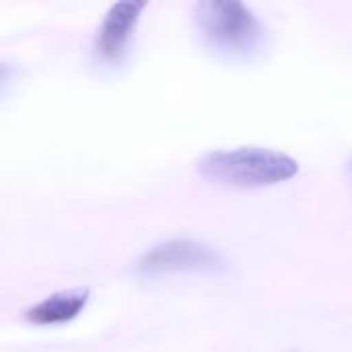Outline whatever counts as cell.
<instances>
[{
  "label": "cell",
  "mask_w": 352,
  "mask_h": 352,
  "mask_svg": "<svg viewBox=\"0 0 352 352\" xmlns=\"http://www.w3.org/2000/svg\"><path fill=\"white\" fill-rule=\"evenodd\" d=\"M89 289L60 291L25 311V320L35 326H54L74 320L89 303Z\"/></svg>",
  "instance_id": "5"
},
{
  "label": "cell",
  "mask_w": 352,
  "mask_h": 352,
  "mask_svg": "<svg viewBox=\"0 0 352 352\" xmlns=\"http://www.w3.org/2000/svg\"><path fill=\"white\" fill-rule=\"evenodd\" d=\"M351 169H352V163H351Z\"/></svg>",
  "instance_id": "6"
},
{
  "label": "cell",
  "mask_w": 352,
  "mask_h": 352,
  "mask_svg": "<svg viewBox=\"0 0 352 352\" xmlns=\"http://www.w3.org/2000/svg\"><path fill=\"white\" fill-rule=\"evenodd\" d=\"M200 173L217 184L235 188H264L283 184L299 173V163L278 151L241 146L214 151L200 159Z\"/></svg>",
  "instance_id": "1"
},
{
  "label": "cell",
  "mask_w": 352,
  "mask_h": 352,
  "mask_svg": "<svg viewBox=\"0 0 352 352\" xmlns=\"http://www.w3.org/2000/svg\"><path fill=\"white\" fill-rule=\"evenodd\" d=\"M225 268L223 256L198 241L173 239L155 245L138 262L140 274H169V272H202L217 274Z\"/></svg>",
  "instance_id": "3"
},
{
  "label": "cell",
  "mask_w": 352,
  "mask_h": 352,
  "mask_svg": "<svg viewBox=\"0 0 352 352\" xmlns=\"http://www.w3.org/2000/svg\"><path fill=\"white\" fill-rule=\"evenodd\" d=\"M194 21L204 41L225 56H252L264 43V27L243 2L204 0L194 6Z\"/></svg>",
  "instance_id": "2"
},
{
  "label": "cell",
  "mask_w": 352,
  "mask_h": 352,
  "mask_svg": "<svg viewBox=\"0 0 352 352\" xmlns=\"http://www.w3.org/2000/svg\"><path fill=\"white\" fill-rule=\"evenodd\" d=\"M144 6L142 0H124L109 8L95 41V54L103 62L118 64L124 58Z\"/></svg>",
  "instance_id": "4"
}]
</instances>
